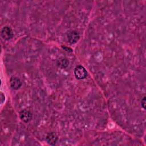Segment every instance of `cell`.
I'll return each instance as SVG.
<instances>
[{
  "label": "cell",
  "instance_id": "cell-1",
  "mask_svg": "<svg viewBox=\"0 0 146 146\" xmlns=\"http://www.w3.org/2000/svg\"><path fill=\"white\" fill-rule=\"evenodd\" d=\"M74 75L76 79L79 80L83 79L87 76V71L83 66L79 65L74 69Z\"/></svg>",
  "mask_w": 146,
  "mask_h": 146
},
{
  "label": "cell",
  "instance_id": "cell-2",
  "mask_svg": "<svg viewBox=\"0 0 146 146\" xmlns=\"http://www.w3.org/2000/svg\"><path fill=\"white\" fill-rule=\"evenodd\" d=\"M2 37L5 40H10L13 36V32L9 26H5L1 30V33Z\"/></svg>",
  "mask_w": 146,
  "mask_h": 146
},
{
  "label": "cell",
  "instance_id": "cell-6",
  "mask_svg": "<svg viewBox=\"0 0 146 146\" xmlns=\"http://www.w3.org/2000/svg\"><path fill=\"white\" fill-rule=\"evenodd\" d=\"M58 137L55 132H50L46 137L47 143L50 145H54L58 141Z\"/></svg>",
  "mask_w": 146,
  "mask_h": 146
},
{
  "label": "cell",
  "instance_id": "cell-5",
  "mask_svg": "<svg viewBox=\"0 0 146 146\" xmlns=\"http://www.w3.org/2000/svg\"><path fill=\"white\" fill-rule=\"evenodd\" d=\"M10 85L14 90H18L22 86V82L19 78L13 76L10 79Z\"/></svg>",
  "mask_w": 146,
  "mask_h": 146
},
{
  "label": "cell",
  "instance_id": "cell-3",
  "mask_svg": "<svg viewBox=\"0 0 146 146\" xmlns=\"http://www.w3.org/2000/svg\"><path fill=\"white\" fill-rule=\"evenodd\" d=\"M80 35L76 30H72L70 31L67 35V39L68 42L71 44L76 43L79 39Z\"/></svg>",
  "mask_w": 146,
  "mask_h": 146
},
{
  "label": "cell",
  "instance_id": "cell-4",
  "mask_svg": "<svg viewBox=\"0 0 146 146\" xmlns=\"http://www.w3.org/2000/svg\"><path fill=\"white\" fill-rule=\"evenodd\" d=\"M19 117L23 122L28 123L32 119V113L29 110H23L19 112Z\"/></svg>",
  "mask_w": 146,
  "mask_h": 146
},
{
  "label": "cell",
  "instance_id": "cell-8",
  "mask_svg": "<svg viewBox=\"0 0 146 146\" xmlns=\"http://www.w3.org/2000/svg\"><path fill=\"white\" fill-rule=\"evenodd\" d=\"M145 105H146V102H145V97H144L143 99L141 100V106L144 109L145 108Z\"/></svg>",
  "mask_w": 146,
  "mask_h": 146
},
{
  "label": "cell",
  "instance_id": "cell-7",
  "mask_svg": "<svg viewBox=\"0 0 146 146\" xmlns=\"http://www.w3.org/2000/svg\"><path fill=\"white\" fill-rule=\"evenodd\" d=\"M56 64L59 67L61 68H66L69 64V61L67 58L62 57L57 60Z\"/></svg>",
  "mask_w": 146,
  "mask_h": 146
},
{
  "label": "cell",
  "instance_id": "cell-9",
  "mask_svg": "<svg viewBox=\"0 0 146 146\" xmlns=\"http://www.w3.org/2000/svg\"><path fill=\"white\" fill-rule=\"evenodd\" d=\"M5 96L3 95V94L2 92L1 93V104L3 103V102L5 101Z\"/></svg>",
  "mask_w": 146,
  "mask_h": 146
}]
</instances>
